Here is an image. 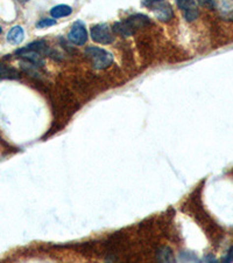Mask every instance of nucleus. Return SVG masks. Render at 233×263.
Masks as SVG:
<instances>
[{
  "mask_svg": "<svg viewBox=\"0 0 233 263\" xmlns=\"http://www.w3.org/2000/svg\"><path fill=\"white\" fill-rule=\"evenodd\" d=\"M91 37H92L94 42L102 43V45H109L115 40L112 30L110 28L109 25L105 24L96 25V26L91 28Z\"/></svg>",
  "mask_w": 233,
  "mask_h": 263,
  "instance_id": "nucleus-3",
  "label": "nucleus"
},
{
  "mask_svg": "<svg viewBox=\"0 0 233 263\" xmlns=\"http://www.w3.org/2000/svg\"><path fill=\"white\" fill-rule=\"evenodd\" d=\"M224 20L233 21V0H215V7Z\"/></svg>",
  "mask_w": 233,
  "mask_h": 263,
  "instance_id": "nucleus-6",
  "label": "nucleus"
},
{
  "mask_svg": "<svg viewBox=\"0 0 233 263\" xmlns=\"http://www.w3.org/2000/svg\"><path fill=\"white\" fill-rule=\"evenodd\" d=\"M54 25H56L55 19H42V20H40L39 23L36 24V27L37 28H47V27H50V26H54Z\"/></svg>",
  "mask_w": 233,
  "mask_h": 263,
  "instance_id": "nucleus-12",
  "label": "nucleus"
},
{
  "mask_svg": "<svg viewBox=\"0 0 233 263\" xmlns=\"http://www.w3.org/2000/svg\"><path fill=\"white\" fill-rule=\"evenodd\" d=\"M72 13V8L68 5H58L50 9V15L54 19H59L63 17H68Z\"/></svg>",
  "mask_w": 233,
  "mask_h": 263,
  "instance_id": "nucleus-9",
  "label": "nucleus"
},
{
  "mask_svg": "<svg viewBox=\"0 0 233 263\" xmlns=\"http://www.w3.org/2000/svg\"><path fill=\"white\" fill-rule=\"evenodd\" d=\"M86 55L90 59L96 69H105L109 66H111L113 62V56L111 53L103 48H99V47H89V48H87Z\"/></svg>",
  "mask_w": 233,
  "mask_h": 263,
  "instance_id": "nucleus-2",
  "label": "nucleus"
},
{
  "mask_svg": "<svg viewBox=\"0 0 233 263\" xmlns=\"http://www.w3.org/2000/svg\"><path fill=\"white\" fill-rule=\"evenodd\" d=\"M19 73L14 68L0 65V79H18Z\"/></svg>",
  "mask_w": 233,
  "mask_h": 263,
  "instance_id": "nucleus-10",
  "label": "nucleus"
},
{
  "mask_svg": "<svg viewBox=\"0 0 233 263\" xmlns=\"http://www.w3.org/2000/svg\"><path fill=\"white\" fill-rule=\"evenodd\" d=\"M68 37H69V40L74 43V45L83 46L87 40V31L86 26H84L81 21L75 23L74 25H72Z\"/></svg>",
  "mask_w": 233,
  "mask_h": 263,
  "instance_id": "nucleus-4",
  "label": "nucleus"
},
{
  "mask_svg": "<svg viewBox=\"0 0 233 263\" xmlns=\"http://www.w3.org/2000/svg\"><path fill=\"white\" fill-rule=\"evenodd\" d=\"M201 5L204 6V7H209L213 8L215 7V0H198Z\"/></svg>",
  "mask_w": 233,
  "mask_h": 263,
  "instance_id": "nucleus-13",
  "label": "nucleus"
},
{
  "mask_svg": "<svg viewBox=\"0 0 233 263\" xmlns=\"http://www.w3.org/2000/svg\"><path fill=\"white\" fill-rule=\"evenodd\" d=\"M157 259L160 260V261H163V262H173L174 261V256H173V253L172 250L169 248H166V247H163L157 252Z\"/></svg>",
  "mask_w": 233,
  "mask_h": 263,
  "instance_id": "nucleus-11",
  "label": "nucleus"
},
{
  "mask_svg": "<svg viewBox=\"0 0 233 263\" xmlns=\"http://www.w3.org/2000/svg\"><path fill=\"white\" fill-rule=\"evenodd\" d=\"M154 13H155L156 18L159 19L160 21H169L173 18V9L172 6L168 4H159L156 6H154Z\"/></svg>",
  "mask_w": 233,
  "mask_h": 263,
  "instance_id": "nucleus-7",
  "label": "nucleus"
},
{
  "mask_svg": "<svg viewBox=\"0 0 233 263\" xmlns=\"http://www.w3.org/2000/svg\"><path fill=\"white\" fill-rule=\"evenodd\" d=\"M19 1H27V0H19Z\"/></svg>",
  "mask_w": 233,
  "mask_h": 263,
  "instance_id": "nucleus-16",
  "label": "nucleus"
},
{
  "mask_svg": "<svg viewBox=\"0 0 233 263\" xmlns=\"http://www.w3.org/2000/svg\"><path fill=\"white\" fill-rule=\"evenodd\" d=\"M149 23H150L149 18L146 17V15L134 14L124 21L116 23L115 26H113V31H115L116 33L120 34V35L130 36L135 32V31L145 27Z\"/></svg>",
  "mask_w": 233,
  "mask_h": 263,
  "instance_id": "nucleus-1",
  "label": "nucleus"
},
{
  "mask_svg": "<svg viewBox=\"0 0 233 263\" xmlns=\"http://www.w3.org/2000/svg\"><path fill=\"white\" fill-rule=\"evenodd\" d=\"M25 32L21 26H14L9 30L7 34V41L12 45H19L24 41Z\"/></svg>",
  "mask_w": 233,
  "mask_h": 263,
  "instance_id": "nucleus-8",
  "label": "nucleus"
},
{
  "mask_svg": "<svg viewBox=\"0 0 233 263\" xmlns=\"http://www.w3.org/2000/svg\"><path fill=\"white\" fill-rule=\"evenodd\" d=\"M1 32H2V30H1V27H0V34H1Z\"/></svg>",
  "mask_w": 233,
  "mask_h": 263,
  "instance_id": "nucleus-15",
  "label": "nucleus"
},
{
  "mask_svg": "<svg viewBox=\"0 0 233 263\" xmlns=\"http://www.w3.org/2000/svg\"><path fill=\"white\" fill-rule=\"evenodd\" d=\"M178 7L183 11V15L187 21H194L198 17V7L194 0H177Z\"/></svg>",
  "mask_w": 233,
  "mask_h": 263,
  "instance_id": "nucleus-5",
  "label": "nucleus"
},
{
  "mask_svg": "<svg viewBox=\"0 0 233 263\" xmlns=\"http://www.w3.org/2000/svg\"><path fill=\"white\" fill-rule=\"evenodd\" d=\"M147 1L149 2V4H155V2H161L163 0H147Z\"/></svg>",
  "mask_w": 233,
  "mask_h": 263,
  "instance_id": "nucleus-14",
  "label": "nucleus"
}]
</instances>
